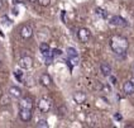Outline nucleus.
<instances>
[{
    "mask_svg": "<svg viewBox=\"0 0 134 128\" xmlns=\"http://www.w3.org/2000/svg\"><path fill=\"white\" fill-rule=\"evenodd\" d=\"M100 91H103L104 94H110L113 91V88H111V84L109 83H105L101 85V89H100Z\"/></svg>",
    "mask_w": 134,
    "mask_h": 128,
    "instance_id": "nucleus-15",
    "label": "nucleus"
},
{
    "mask_svg": "<svg viewBox=\"0 0 134 128\" xmlns=\"http://www.w3.org/2000/svg\"><path fill=\"white\" fill-rule=\"evenodd\" d=\"M13 13H14L15 15H18V9H14V10H13Z\"/></svg>",
    "mask_w": 134,
    "mask_h": 128,
    "instance_id": "nucleus-28",
    "label": "nucleus"
},
{
    "mask_svg": "<svg viewBox=\"0 0 134 128\" xmlns=\"http://www.w3.org/2000/svg\"><path fill=\"white\" fill-rule=\"evenodd\" d=\"M100 72L104 76H109L111 74V66L108 62H101L100 63Z\"/></svg>",
    "mask_w": 134,
    "mask_h": 128,
    "instance_id": "nucleus-13",
    "label": "nucleus"
},
{
    "mask_svg": "<svg viewBox=\"0 0 134 128\" xmlns=\"http://www.w3.org/2000/svg\"><path fill=\"white\" fill-rule=\"evenodd\" d=\"M1 66H3V62H1V61H0V68H1Z\"/></svg>",
    "mask_w": 134,
    "mask_h": 128,
    "instance_id": "nucleus-31",
    "label": "nucleus"
},
{
    "mask_svg": "<svg viewBox=\"0 0 134 128\" xmlns=\"http://www.w3.org/2000/svg\"><path fill=\"white\" fill-rule=\"evenodd\" d=\"M14 76L16 77V80H18V81H20V83H23V80H24V75H23V72L20 71V70H15Z\"/></svg>",
    "mask_w": 134,
    "mask_h": 128,
    "instance_id": "nucleus-18",
    "label": "nucleus"
},
{
    "mask_svg": "<svg viewBox=\"0 0 134 128\" xmlns=\"http://www.w3.org/2000/svg\"><path fill=\"white\" fill-rule=\"evenodd\" d=\"M29 3H37V0H28Z\"/></svg>",
    "mask_w": 134,
    "mask_h": 128,
    "instance_id": "nucleus-30",
    "label": "nucleus"
},
{
    "mask_svg": "<svg viewBox=\"0 0 134 128\" xmlns=\"http://www.w3.org/2000/svg\"><path fill=\"white\" fill-rule=\"evenodd\" d=\"M109 46L116 55H125L129 47V42L124 36L120 34H114L109 38Z\"/></svg>",
    "mask_w": 134,
    "mask_h": 128,
    "instance_id": "nucleus-1",
    "label": "nucleus"
},
{
    "mask_svg": "<svg viewBox=\"0 0 134 128\" xmlns=\"http://www.w3.org/2000/svg\"><path fill=\"white\" fill-rule=\"evenodd\" d=\"M74 56H79L77 51L75 50L74 47H68L67 48V57H74Z\"/></svg>",
    "mask_w": 134,
    "mask_h": 128,
    "instance_id": "nucleus-19",
    "label": "nucleus"
},
{
    "mask_svg": "<svg viewBox=\"0 0 134 128\" xmlns=\"http://www.w3.org/2000/svg\"><path fill=\"white\" fill-rule=\"evenodd\" d=\"M9 95L15 99H20L23 97V91H22V89L18 88V86H10V88H9Z\"/></svg>",
    "mask_w": 134,
    "mask_h": 128,
    "instance_id": "nucleus-10",
    "label": "nucleus"
},
{
    "mask_svg": "<svg viewBox=\"0 0 134 128\" xmlns=\"http://www.w3.org/2000/svg\"><path fill=\"white\" fill-rule=\"evenodd\" d=\"M129 81H130V83H132V84L134 85V75L132 76V77H130V80H129Z\"/></svg>",
    "mask_w": 134,
    "mask_h": 128,
    "instance_id": "nucleus-27",
    "label": "nucleus"
},
{
    "mask_svg": "<svg viewBox=\"0 0 134 128\" xmlns=\"http://www.w3.org/2000/svg\"><path fill=\"white\" fill-rule=\"evenodd\" d=\"M108 79H109V83L111 84V85H115V84H116V77H115L114 75L110 74V75L108 76Z\"/></svg>",
    "mask_w": 134,
    "mask_h": 128,
    "instance_id": "nucleus-24",
    "label": "nucleus"
},
{
    "mask_svg": "<svg viewBox=\"0 0 134 128\" xmlns=\"http://www.w3.org/2000/svg\"><path fill=\"white\" fill-rule=\"evenodd\" d=\"M133 68H134V66H133Z\"/></svg>",
    "mask_w": 134,
    "mask_h": 128,
    "instance_id": "nucleus-32",
    "label": "nucleus"
},
{
    "mask_svg": "<svg viewBox=\"0 0 134 128\" xmlns=\"http://www.w3.org/2000/svg\"><path fill=\"white\" fill-rule=\"evenodd\" d=\"M18 65H19V67L23 68V70H30V68L33 67V65H34L33 57H32V56H23L22 58L19 60Z\"/></svg>",
    "mask_w": 134,
    "mask_h": 128,
    "instance_id": "nucleus-2",
    "label": "nucleus"
},
{
    "mask_svg": "<svg viewBox=\"0 0 134 128\" xmlns=\"http://www.w3.org/2000/svg\"><path fill=\"white\" fill-rule=\"evenodd\" d=\"M114 118H115L116 121H121V119H123V115H121L119 112H116V113L114 114Z\"/></svg>",
    "mask_w": 134,
    "mask_h": 128,
    "instance_id": "nucleus-25",
    "label": "nucleus"
},
{
    "mask_svg": "<svg viewBox=\"0 0 134 128\" xmlns=\"http://www.w3.org/2000/svg\"><path fill=\"white\" fill-rule=\"evenodd\" d=\"M39 51L42 52V55H44V53H48L51 51V47H49V45L47 42H42L39 45Z\"/></svg>",
    "mask_w": 134,
    "mask_h": 128,
    "instance_id": "nucleus-14",
    "label": "nucleus"
},
{
    "mask_svg": "<svg viewBox=\"0 0 134 128\" xmlns=\"http://www.w3.org/2000/svg\"><path fill=\"white\" fill-rule=\"evenodd\" d=\"M37 127L38 128H48L49 126H48V122L46 121V119H39V121L37 122Z\"/></svg>",
    "mask_w": 134,
    "mask_h": 128,
    "instance_id": "nucleus-20",
    "label": "nucleus"
},
{
    "mask_svg": "<svg viewBox=\"0 0 134 128\" xmlns=\"http://www.w3.org/2000/svg\"><path fill=\"white\" fill-rule=\"evenodd\" d=\"M33 106H34V103H33V99L29 98V97H24V98H20V102H19V108L20 109H30L33 110Z\"/></svg>",
    "mask_w": 134,
    "mask_h": 128,
    "instance_id": "nucleus-5",
    "label": "nucleus"
},
{
    "mask_svg": "<svg viewBox=\"0 0 134 128\" xmlns=\"http://www.w3.org/2000/svg\"><path fill=\"white\" fill-rule=\"evenodd\" d=\"M37 3L41 7H48L51 4V0H37Z\"/></svg>",
    "mask_w": 134,
    "mask_h": 128,
    "instance_id": "nucleus-23",
    "label": "nucleus"
},
{
    "mask_svg": "<svg viewBox=\"0 0 134 128\" xmlns=\"http://www.w3.org/2000/svg\"><path fill=\"white\" fill-rule=\"evenodd\" d=\"M123 91H124V94L128 95V97H130V95H134V85L129 80L125 81V83L123 84Z\"/></svg>",
    "mask_w": 134,
    "mask_h": 128,
    "instance_id": "nucleus-11",
    "label": "nucleus"
},
{
    "mask_svg": "<svg viewBox=\"0 0 134 128\" xmlns=\"http://www.w3.org/2000/svg\"><path fill=\"white\" fill-rule=\"evenodd\" d=\"M51 108H52V103H51V100H48V99L42 98L38 102V109H39L42 113H48V112L51 110Z\"/></svg>",
    "mask_w": 134,
    "mask_h": 128,
    "instance_id": "nucleus-4",
    "label": "nucleus"
},
{
    "mask_svg": "<svg viewBox=\"0 0 134 128\" xmlns=\"http://www.w3.org/2000/svg\"><path fill=\"white\" fill-rule=\"evenodd\" d=\"M95 13H96V15H100V17H101V18H104V19L108 18V13L105 12L103 8H96V9H95Z\"/></svg>",
    "mask_w": 134,
    "mask_h": 128,
    "instance_id": "nucleus-16",
    "label": "nucleus"
},
{
    "mask_svg": "<svg viewBox=\"0 0 134 128\" xmlns=\"http://www.w3.org/2000/svg\"><path fill=\"white\" fill-rule=\"evenodd\" d=\"M110 24L115 27H128V22L120 15H113L110 18Z\"/></svg>",
    "mask_w": 134,
    "mask_h": 128,
    "instance_id": "nucleus-7",
    "label": "nucleus"
},
{
    "mask_svg": "<svg viewBox=\"0 0 134 128\" xmlns=\"http://www.w3.org/2000/svg\"><path fill=\"white\" fill-rule=\"evenodd\" d=\"M39 83L42 84L43 86L48 88V86H51V85H52V77L48 75V74H42L41 77H39Z\"/></svg>",
    "mask_w": 134,
    "mask_h": 128,
    "instance_id": "nucleus-12",
    "label": "nucleus"
},
{
    "mask_svg": "<svg viewBox=\"0 0 134 128\" xmlns=\"http://www.w3.org/2000/svg\"><path fill=\"white\" fill-rule=\"evenodd\" d=\"M3 7H4V1L0 0V9H3Z\"/></svg>",
    "mask_w": 134,
    "mask_h": 128,
    "instance_id": "nucleus-26",
    "label": "nucleus"
},
{
    "mask_svg": "<svg viewBox=\"0 0 134 128\" xmlns=\"http://www.w3.org/2000/svg\"><path fill=\"white\" fill-rule=\"evenodd\" d=\"M90 37H91V32L87 28L82 27V28H80V29L77 30V38H79V41L81 43H87Z\"/></svg>",
    "mask_w": 134,
    "mask_h": 128,
    "instance_id": "nucleus-3",
    "label": "nucleus"
},
{
    "mask_svg": "<svg viewBox=\"0 0 134 128\" xmlns=\"http://www.w3.org/2000/svg\"><path fill=\"white\" fill-rule=\"evenodd\" d=\"M0 104H1V105H9V104H10L9 97H5V95L1 94V97H0Z\"/></svg>",
    "mask_w": 134,
    "mask_h": 128,
    "instance_id": "nucleus-17",
    "label": "nucleus"
},
{
    "mask_svg": "<svg viewBox=\"0 0 134 128\" xmlns=\"http://www.w3.org/2000/svg\"><path fill=\"white\" fill-rule=\"evenodd\" d=\"M20 37L23 38V39H30V38L33 37V28L30 27V25H28V24H25V25H23L22 28H20Z\"/></svg>",
    "mask_w": 134,
    "mask_h": 128,
    "instance_id": "nucleus-6",
    "label": "nucleus"
},
{
    "mask_svg": "<svg viewBox=\"0 0 134 128\" xmlns=\"http://www.w3.org/2000/svg\"><path fill=\"white\" fill-rule=\"evenodd\" d=\"M1 24H3V25H8V27H9V25H12V20L8 18L7 15H4V17H1Z\"/></svg>",
    "mask_w": 134,
    "mask_h": 128,
    "instance_id": "nucleus-22",
    "label": "nucleus"
},
{
    "mask_svg": "<svg viewBox=\"0 0 134 128\" xmlns=\"http://www.w3.org/2000/svg\"><path fill=\"white\" fill-rule=\"evenodd\" d=\"M20 3V0H14V4H19Z\"/></svg>",
    "mask_w": 134,
    "mask_h": 128,
    "instance_id": "nucleus-29",
    "label": "nucleus"
},
{
    "mask_svg": "<svg viewBox=\"0 0 134 128\" xmlns=\"http://www.w3.org/2000/svg\"><path fill=\"white\" fill-rule=\"evenodd\" d=\"M62 50L61 48H54V50H52L51 51V55H52V57L54 58V57H60V56H62Z\"/></svg>",
    "mask_w": 134,
    "mask_h": 128,
    "instance_id": "nucleus-21",
    "label": "nucleus"
},
{
    "mask_svg": "<svg viewBox=\"0 0 134 128\" xmlns=\"http://www.w3.org/2000/svg\"><path fill=\"white\" fill-rule=\"evenodd\" d=\"M72 98H74V102L76 104H85L87 100V95L83 91H76V93H74Z\"/></svg>",
    "mask_w": 134,
    "mask_h": 128,
    "instance_id": "nucleus-8",
    "label": "nucleus"
},
{
    "mask_svg": "<svg viewBox=\"0 0 134 128\" xmlns=\"http://www.w3.org/2000/svg\"><path fill=\"white\" fill-rule=\"evenodd\" d=\"M33 117V110L30 109H20L19 110V118L23 122H29Z\"/></svg>",
    "mask_w": 134,
    "mask_h": 128,
    "instance_id": "nucleus-9",
    "label": "nucleus"
}]
</instances>
